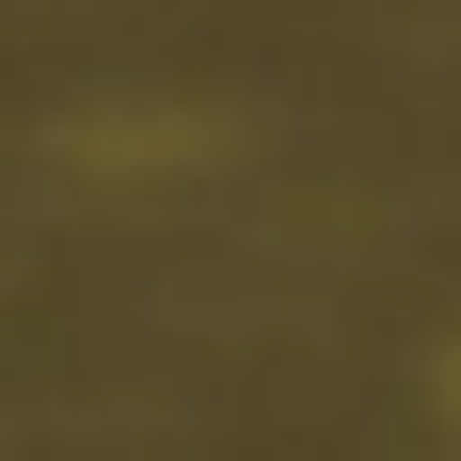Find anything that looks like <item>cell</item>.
<instances>
[{
  "mask_svg": "<svg viewBox=\"0 0 461 461\" xmlns=\"http://www.w3.org/2000/svg\"><path fill=\"white\" fill-rule=\"evenodd\" d=\"M446 414H461V366H446Z\"/></svg>",
  "mask_w": 461,
  "mask_h": 461,
  "instance_id": "1",
  "label": "cell"
}]
</instances>
